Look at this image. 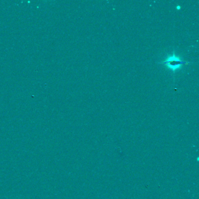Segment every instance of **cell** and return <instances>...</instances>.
<instances>
[{"mask_svg":"<svg viewBox=\"0 0 199 199\" xmlns=\"http://www.w3.org/2000/svg\"><path fill=\"white\" fill-rule=\"evenodd\" d=\"M180 8H181V7H180V6H179V5L176 7V9H178V10H179V9H180Z\"/></svg>","mask_w":199,"mask_h":199,"instance_id":"obj_2","label":"cell"},{"mask_svg":"<svg viewBox=\"0 0 199 199\" xmlns=\"http://www.w3.org/2000/svg\"><path fill=\"white\" fill-rule=\"evenodd\" d=\"M161 63L165 64L169 69L175 71V70L180 69L183 64H188L189 63L183 61L180 58L174 54L172 56L168 57L165 61H163Z\"/></svg>","mask_w":199,"mask_h":199,"instance_id":"obj_1","label":"cell"}]
</instances>
